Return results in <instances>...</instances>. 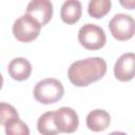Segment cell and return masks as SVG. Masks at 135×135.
I'll use <instances>...</instances> for the list:
<instances>
[{
  "label": "cell",
  "mask_w": 135,
  "mask_h": 135,
  "mask_svg": "<svg viewBox=\"0 0 135 135\" xmlns=\"http://www.w3.org/2000/svg\"><path fill=\"white\" fill-rule=\"evenodd\" d=\"M37 129L41 135H58V131L54 121V111L43 113L37 121Z\"/></svg>",
  "instance_id": "cell-12"
},
{
  "label": "cell",
  "mask_w": 135,
  "mask_h": 135,
  "mask_svg": "<svg viewBox=\"0 0 135 135\" xmlns=\"http://www.w3.org/2000/svg\"><path fill=\"white\" fill-rule=\"evenodd\" d=\"M109 28L112 36L119 40H129L134 36L135 21L132 16L127 14H116L109 22Z\"/></svg>",
  "instance_id": "cell-5"
},
{
  "label": "cell",
  "mask_w": 135,
  "mask_h": 135,
  "mask_svg": "<svg viewBox=\"0 0 135 135\" xmlns=\"http://www.w3.org/2000/svg\"><path fill=\"white\" fill-rule=\"evenodd\" d=\"M78 41L86 50H99L104 46L107 36L102 27L97 24L86 23L78 31Z\"/></svg>",
  "instance_id": "cell-3"
},
{
  "label": "cell",
  "mask_w": 135,
  "mask_h": 135,
  "mask_svg": "<svg viewBox=\"0 0 135 135\" xmlns=\"http://www.w3.org/2000/svg\"><path fill=\"white\" fill-rule=\"evenodd\" d=\"M111 123L110 114L101 109L91 111L86 116V127L93 132H101L108 129Z\"/></svg>",
  "instance_id": "cell-10"
},
{
  "label": "cell",
  "mask_w": 135,
  "mask_h": 135,
  "mask_svg": "<svg viewBox=\"0 0 135 135\" xmlns=\"http://www.w3.org/2000/svg\"><path fill=\"white\" fill-rule=\"evenodd\" d=\"M54 121L60 133H73L79 124L76 111L69 107H62L54 111Z\"/></svg>",
  "instance_id": "cell-6"
},
{
  "label": "cell",
  "mask_w": 135,
  "mask_h": 135,
  "mask_svg": "<svg viewBox=\"0 0 135 135\" xmlns=\"http://www.w3.org/2000/svg\"><path fill=\"white\" fill-rule=\"evenodd\" d=\"M7 70L9 76L13 79L17 81H23L30 77L32 73V64L27 59L23 57H17L11 60Z\"/></svg>",
  "instance_id": "cell-9"
},
{
  "label": "cell",
  "mask_w": 135,
  "mask_h": 135,
  "mask_svg": "<svg viewBox=\"0 0 135 135\" xmlns=\"http://www.w3.org/2000/svg\"><path fill=\"white\" fill-rule=\"evenodd\" d=\"M109 135H127L124 132H118V131H114L112 133H110Z\"/></svg>",
  "instance_id": "cell-16"
},
{
  "label": "cell",
  "mask_w": 135,
  "mask_h": 135,
  "mask_svg": "<svg viewBox=\"0 0 135 135\" xmlns=\"http://www.w3.org/2000/svg\"><path fill=\"white\" fill-rule=\"evenodd\" d=\"M64 88L56 78H45L38 81L34 88V97L37 101L50 104L55 103L62 98Z\"/></svg>",
  "instance_id": "cell-2"
},
{
  "label": "cell",
  "mask_w": 135,
  "mask_h": 135,
  "mask_svg": "<svg viewBox=\"0 0 135 135\" xmlns=\"http://www.w3.org/2000/svg\"><path fill=\"white\" fill-rule=\"evenodd\" d=\"M26 15L33 17L41 26L45 25L53 16V4L49 0H33L26 6Z\"/></svg>",
  "instance_id": "cell-7"
},
{
  "label": "cell",
  "mask_w": 135,
  "mask_h": 135,
  "mask_svg": "<svg viewBox=\"0 0 135 135\" xmlns=\"http://www.w3.org/2000/svg\"><path fill=\"white\" fill-rule=\"evenodd\" d=\"M14 118H19L16 109L9 103L0 102V124H5Z\"/></svg>",
  "instance_id": "cell-15"
},
{
  "label": "cell",
  "mask_w": 135,
  "mask_h": 135,
  "mask_svg": "<svg viewBox=\"0 0 135 135\" xmlns=\"http://www.w3.org/2000/svg\"><path fill=\"white\" fill-rule=\"evenodd\" d=\"M111 5L112 2L110 0H91L88 6V13L91 17L99 19L110 12Z\"/></svg>",
  "instance_id": "cell-13"
},
{
  "label": "cell",
  "mask_w": 135,
  "mask_h": 135,
  "mask_svg": "<svg viewBox=\"0 0 135 135\" xmlns=\"http://www.w3.org/2000/svg\"><path fill=\"white\" fill-rule=\"evenodd\" d=\"M2 84H3V77H2V75H1V73H0V90H1V88H2Z\"/></svg>",
  "instance_id": "cell-17"
},
{
  "label": "cell",
  "mask_w": 135,
  "mask_h": 135,
  "mask_svg": "<svg viewBox=\"0 0 135 135\" xmlns=\"http://www.w3.org/2000/svg\"><path fill=\"white\" fill-rule=\"evenodd\" d=\"M107 73V62L101 57H89L73 62L68 71L70 81L76 86H86Z\"/></svg>",
  "instance_id": "cell-1"
},
{
  "label": "cell",
  "mask_w": 135,
  "mask_h": 135,
  "mask_svg": "<svg viewBox=\"0 0 135 135\" xmlns=\"http://www.w3.org/2000/svg\"><path fill=\"white\" fill-rule=\"evenodd\" d=\"M5 135H30L27 124L19 118H14L4 124Z\"/></svg>",
  "instance_id": "cell-14"
},
{
  "label": "cell",
  "mask_w": 135,
  "mask_h": 135,
  "mask_svg": "<svg viewBox=\"0 0 135 135\" xmlns=\"http://www.w3.org/2000/svg\"><path fill=\"white\" fill-rule=\"evenodd\" d=\"M82 13V5L78 0H66L63 2L60 9V17L68 24L76 23Z\"/></svg>",
  "instance_id": "cell-11"
},
{
  "label": "cell",
  "mask_w": 135,
  "mask_h": 135,
  "mask_svg": "<svg viewBox=\"0 0 135 135\" xmlns=\"http://www.w3.org/2000/svg\"><path fill=\"white\" fill-rule=\"evenodd\" d=\"M41 25L30 15H22L18 17L13 24L14 37L20 42H31L35 40L40 34Z\"/></svg>",
  "instance_id": "cell-4"
},
{
  "label": "cell",
  "mask_w": 135,
  "mask_h": 135,
  "mask_svg": "<svg viewBox=\"0 0 135 135\" xmlns=\"http://www.w3.org/2000/svg\"><path fill=\"white\" fill-rule=\"evenodd\" d=\"M135 55L132 52L122 54L114 64V75L119 81H130L134 78Z\"/></svg>",
  "instance_id": "cell-8"
}]
</instances>
